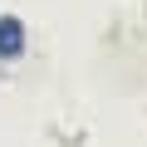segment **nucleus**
Instances as JSON below:
<instances>
[{
  "instance_id": "f257e3e1",
  "label": "nucleus",
  "mask_w": 147,
  "mask_h": 147,
  "mask_svg": "<svg viewBox=\"0 0 147 147\" xmlns=\"http://www.w3.org/2000/svg\"><path fill=\"white\" fill-rule=\"evenodd\" d=\"M20 44H25V34H20V20H0V59H15L20 54Z\"/></svg>"
}]
</instances>
